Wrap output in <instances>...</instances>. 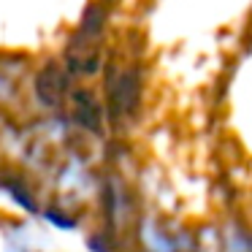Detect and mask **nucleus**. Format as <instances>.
I'll use <instances>...</instances> for the list:
<instances>
[{"label": "nucleus", "instance_id": "1", "mask_svg": "<svg viewBox=\"0 0 252 252\" xmlns=\"http://www.w3.org/2000/svg\"><path fill=\"white\" fill-rule=\"evenodd\" d=\"M71 122L82 133L100 136L109 120H106V109L95 100L90 90H76V93H71Z\"/></svg>", "mask_w": 252, "mask_h": 252}, {"label": "nucleus", "instance_id": "2", "mask_svg": "<svg viewBox=\"0 0 252 252\" xmlns=\"http://www.w3.org/2000/svg\"><path fill=\"white\" fill-rule=\"evenodd\" d=\"M3 236H6V252H49L44 250V241L38 239L35 228L25 220H14L11 225H6Z\"/></svg>", "mask_w": 252, "mask_h": 252}, {"label": "nucleus", "instance_id": "3", "mask_svg": "<svg viewBox=\"0 0 252 252\" xmlns=\"http://www.w3.org/2000/svg\"><path fill=\"white\" fill-rule=\"evenodd\" d=\"M14 95H17V82H14V76H8L6 71H0V106H6Z\"/></svg>", "mask_w": 252, "mask_h": 252}]
</instances>
